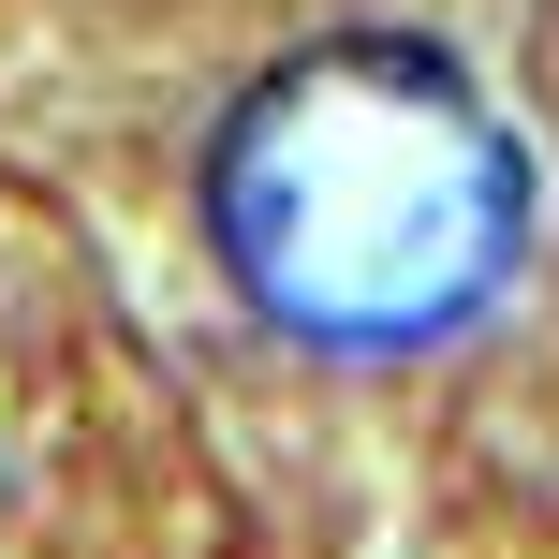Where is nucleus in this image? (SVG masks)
I'll return each instance as SVG.
<instances>
[{
  "label": "nucleus",
  "instance_id": "obj_1",
  "mask_svg": "<svg viewBox=\"0 0 559 559\" xmlns=\"http://www.w3.org/2000/svg\"><path fill=\"white\" fill-rule=\"evenodd\" d=\"M206 265L309 354H413L515 280L531 163L442 45L338 29L265 59L206 133Z\"/></svg>",
  "mask_w": 559,
  "mask_h": 559
}]
</instances>
